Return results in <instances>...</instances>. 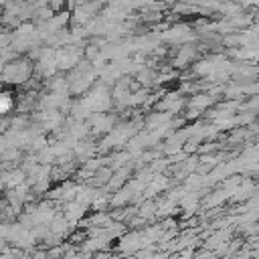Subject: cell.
Segmentation results:
<instances>
[{
	"label": "cell",
	"instance_id": "1",
	"mask_svg": "<svg viewBox=\"0 0 259 259\" xmlns=\"http://www.w3.org/2000/svg\"><path fill=\"white\" fill-rule=\"evenodd\" d=\"M8 105H10V103H8L6 99H0V111H4V109H6Z\"/></svg>",
	"mask_w": 259,
	"mask_h": 259
}]
</instances>
